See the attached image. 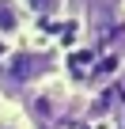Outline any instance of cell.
<instances>
[{
    "instance_id": "1",
    "label": "cell",
    "mask_w": 125,
    "mask_h": 129,
    "mask_svg": "<svg viewBox=\"0 0 125 129\" xmlns=\"http://www.w3.org/2000/svg\"><path fill=\"white\" fill-rule=\"evenodd\" d=\"M19 4L15 0H0V34H15L19 30Z\"/></svg>"
},
{
    "instance_id": "2",
    "label": "cell",
    "mask_w": 125,
    "mask_h": 129,
    "mask_svg": "<svg viewBox=\"0 0 125 129\" xmlns=\"http://www.w3.org/2000/svg\"><path fill=\"white\" fill-rule=\"evenodd\" d=\"M46 69V57H30V53H19L15 61H12V72L15 76H34V72H42Z\"/></svg>"
},
{
    "instance_id": "3",
    "label": "cell",
    "mask_w": 125,
    "mask_h": 129,
    "mask_svg": "<svg viewBox=\"0 0 125 129\" xmlns=\"http://www.w3.org/2000/svg\"><path fill=\"white\" fill-rule=\"evenodd\" d=\"M15 4H23L34 15H61L65 12V0H15Z\"/></svg>"
},
{
    "instance_id": "4",
    "label": "cell",
    "mask_w": 125,
    "mask_h": 129,
    "mask_svg": "<svg viewBox=\"0 0 125 129\" xmlns=\"http://www.w3.org/2000/svg\"><path fill=\"white\" fill-rule=\"evenodd\" d=\"M4 129H12V125H4Z\"/></svg>"
}]
</instances>
